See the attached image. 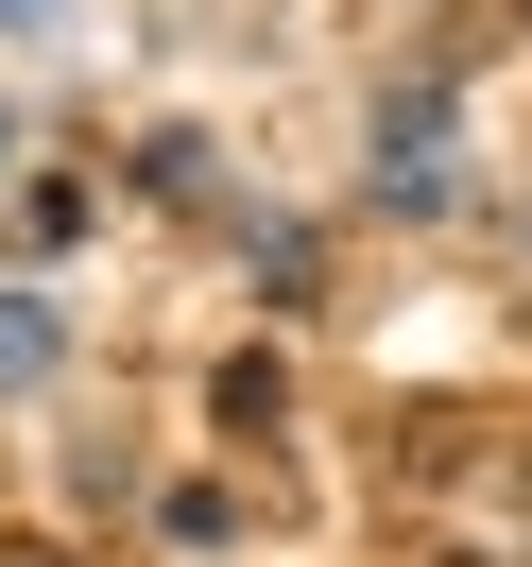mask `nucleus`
I'll list each match as a JSON object with an SVG mask.
<instances>
[{
	"label": "nucleus",
	"mask_w": 532,
	"mask_h": 567,
	"mask_svg": "<svg viewBox=\"0 0 532 567\" xmlns=\"http://www.w3.org/2000/svg\"><path fill=\"white\" fill-rule=\"evenodd\" d=\"M35 361H52V327H35V310H0V379H35Z\"/></svg>",
	"instance_id": "1"
},
{
	"label": "nucleus",
	"mask_w": 532,
	"mask_h": 567,
	"mask_svg": "<svg viewBox=\"0 0 532 567\" xmlns=\"http://www.w3.org/2000/svg\"><path fill=\"white\" fill-rule=\"evenodd\" d=\"M0 35H52V0H0Z\"/></svg>",
	"instance_id": "2"
}]
</instances>
